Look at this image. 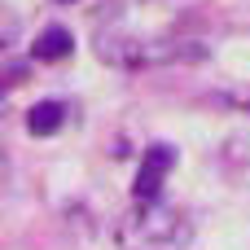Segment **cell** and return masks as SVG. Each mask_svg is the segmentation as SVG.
<instances>
[{"label":"cell","mask_w":250,"mask_h":250,"mask_svg":"<svg viewBox=\"0 0 250 250\" xmlns=\"http://www.w3.org/2000/svg\"><path fill=\"white\" fill-rule=\"evenodd\" d=\"M193 237V224L163 207V202H141L119 220V246L123 250H185Z\"/></svg>","instance_id":"6da1fadb"},{"label":"cell","mask_w":250,"mask_h":250,"mask_svg":"<svg viewBox=\"0 0 250 250\" xmlns=\"http://www.w3.org/2000/svg\"><path fill=\"white\" fill-rule=\"evenodd\" d=\"M4 171H9V158H4V145H0V180H4Z\"/></svg>","instance_id":"52a82bcc"},{"label":"cell","mask_w":250,"mask_h":250,"mask_svg":"<svg viewBox=\"0 0 250 250\" xmlns=\"http://www.w3.org/2000/svg\"><path fill=\"white\" fill-rule=\"evenodd\" d=\"M97 53H101V62H110V66H145V62H149L145 44H136V40H127V35H101V40H97Z\"/></svg>","instance_id":"3957f363"},{"label":"cell","mask_w":250,"mask_h":250,"mask_svg":"<svg viewBox=\"0 0 250 250\" xmlns=\"http://www.w3.org/2000/svg\"><path fill=\"white\" fill-rule=\"evenodd\" d=\"M62 119H66V105L62 101H40V105H31L26 127H31V136H53L62 127Z\"/></svg>","instance_id":"277c9868"},{"label":"cell","mask_w":250,"mask_h":250,"mask_svg":"<svg viewBox=\"0 0 250 250\" xmlns=\"http://www.w3.org/2000/svg\"><path fill=\"white\" fill-rule=\"evenodd\" d=\"M13 35H18V26H13V18H9V13L0 9V53H4V48L13 44Z\"/></svg>","instance_id":"8992f818"},{"label":"cell","mask_w":250,"mask_h":250,"mask_svg":"<svg viewBox=\"0 0 250 250\" xmlns=\"http://www.w3.org/2000/svg\"><path fill=\"white\" fill-rule=\"evenodd\" d=\"M171 167H176V149H171V145H149L145 158H141L136 185H132L136 202H158V189H163V180H167Z\"/></svg>","instance_id":"7a4b0ae2"},{"label":"cell","mask_w":250,"mask_h":250,"mask_svg":"<svg viewBox=\"0 0 250 250\" xmlns=\"http://www.w3.org/2000/svg\"><path fill=\"white\" fill-rule=\"evenodd\" d=\"M70 48H75V40H70L66 26H48V31L35 40V57H40V62H62V57H70Z\"/></svg>","instance_id":"5b68a950"}]
</instances>
